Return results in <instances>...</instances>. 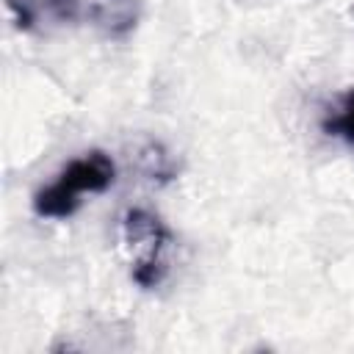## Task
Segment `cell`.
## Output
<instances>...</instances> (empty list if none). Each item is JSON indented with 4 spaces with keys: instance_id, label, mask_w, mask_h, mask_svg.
Returning <instances> with one entry per match:
<instances>
[{
    "instance_id": "1",
    "label": "cell",
    "mask_w": 354,
    "mask_h": 354,
    "mask_svg": "<svg viewBox=\"0 0 354 354\" xmlns=\"http://www.w3.org/2000/svg\"><path fill=\"white\" fill-rule=\"evenodd\" d=\"M116 180V163L102 149L83 152L80 158L69 160L58 180L36 191L33 213L41 218H69L80 207L83 194H102Z\"/></svg>"
},
{
    "instance_id": "2",
    "label": "cell",
    "mask_w": 354,
    "mask_h": 354,
    "mask_svg": "<svg viewBox=\"0 0 354 354\" xmlns=\"http://www.w3.org/2000/svg\"><path fill=\"white\" fill-rule=\"evenodd\" d=\"M124 235L130 243L138 246V260L133 266V279L141 288H155L163 282L166 277V260H163V249L171 241L166 224L144 210V207H133L124 213Z\"/></svg>"
},
{
    "instance_id": "3",
    "label": "cell",
    "mask_w": 354,
    "mask_h": 354,
    "mask_svg": "<svg viewBox=\"0 0 354 354\" xmlns=\"http://www.w3.org/2000/svg\"><path fill=\"white\" fill-rule=\"evenodd\" d=\"M19 30H33L41 19L72 22L80 14L77 0H6Z\"/></svg>"
},
{
    "instance_id": "4",
    "label": "cell",
    "mask_w": 354,
    "mask_h": 354,
    "mask_svg": "<svg viewBox=\"0 0 354 354\" xmlns=\"http://www.w3.org/2000/svg\"><path fill=\"white\" fill-rule=\"evenodd\" d=\"M321 130L332 138H343L348 147H354V88L340 94L335 111H329L321 119Z\"/></svg>"
}]
</instances>
